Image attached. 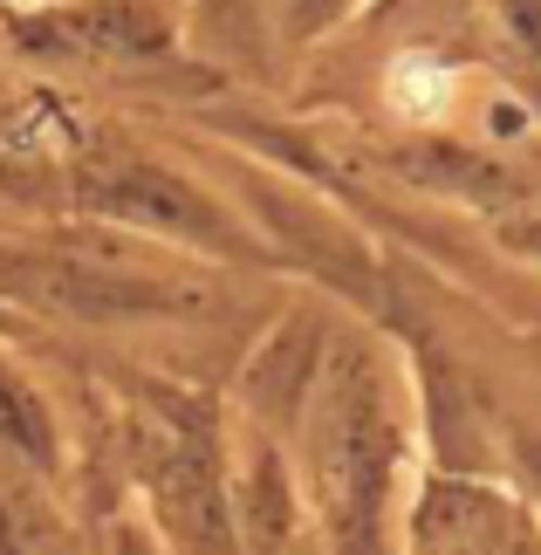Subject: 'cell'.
<instances>
[{"label": "cell", "instance_id": "6da1fadb", "mask_svg": "<svg viewBox=\"0 0 541 555\" xmlns=\"http://www.w3.org/2000/svg\"><path fill=\"white\" fill-rule=\"evenodd\" d=\"M384 103L404 124H446L452 117V69L425 49H404L384 62Z\"/></svg>", "mask_w": 541, "mask_h": 555}]
</instances>
